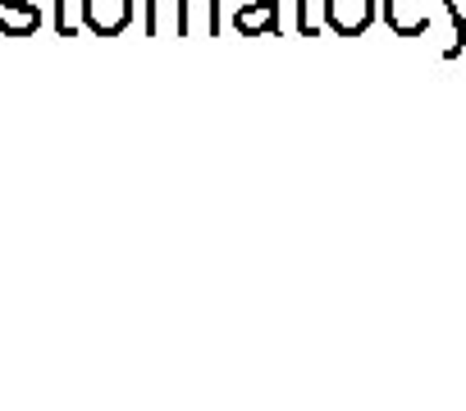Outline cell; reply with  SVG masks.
Returning a JSON list of instances; mask_svg holds the SVG:
<instances>
[{"mask_svg": "<svg viewBox=\"0 0 466 411\" xmlns=\"http://www.w3.org/2000/svg\"><path fill=\"white\" fill-rule=\"evenodd\" d=\"M233 28L243 37H261V33H279V0H238L233 10Z\"/></svg>", "mask_w": 466, "mask_h": 411, "instance_id": "obj_3", "label": "cell"}, {"mask_svg": "<svg viewBox=\"0 0 466 411\" xmlns=\"http://www.w3.org/2000/svg\"><path fill=\"white\" fill-rule=\"evenodd\" d=\"M133 24V0H83V28L96 37H119Z\"/></svg>", "mask_w": 466, "mask_h": 411, "instance_id": "obj_2", "label": "cell"}, {"mask_svg": "<svg viewBox=\"0 0 466 411\" xmlns=\"http://www.w3.org/2000/svg\"><path fill=\"white\" fill-rule=\"evenodd\" d=\"M298 33L302 37H316V24L307 19V0H298Z\"/></svg>", "mask_w": 466, "mask_h": 411, "instance_id": "obj_7", "label": "cell"}, {"mask_svg": "<svg viewBox=\"0 0 466 411\" xmlns=\"http://www.w3.org/2000/svg\"><path fill=\"white\" fill-rule=\"evenodd\" d=\"M325 24L339 37H361L375 19H380V0H320Z\"/></svg>", "mask_w": 466, "mask_h": 411, "instance_id": "obj_1", "label": "cell"}, {"mask_svg": "<svg viewBox=\"0 0 466 411\" xmlns=\"http://www.w3.org/2000/svg\"><path fill=\"white\" fill-rule=\"evenodd\" d=\"M51 24H56V33H60V37H69V33H74V24L65 19V0H56V10H51Z\"/></svg>", "mask_w": 466, "mask_h": 411, "instance_id": "obj_6", "label": "cell"}, {"mask_svg": "<svg viewBox=\"0 0 466 411\" xmlns=\"http://www.w3.org/2000/svg\"><path fill=\"white\" fill-rule=\"evenodd\" d=\"M42 28L37 0H0V33L5 37H33Z\"/></svg>", "mask_w": 466, "mask_h": 411, "instance_id": "obj_5", "label": "cell"}, {"mask_svg": "<svg viewBox=\"0 0 466 411\" xmlns=\"http://www.w3.org/2000/svg\"><path fill=\"white\" fill-rule=\"evenodd\" d=\"M380 15H384V24H389L398 37H420V33L430 28L420 0H380Z\"/></svg>", "mask_w": 466, "mask_h": 411, "instance_id": "obj_4", "label": "cell"}]
</instances>
